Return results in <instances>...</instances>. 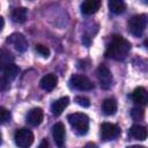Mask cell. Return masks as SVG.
<instances>
[{
  "mask_svg": "<svg viewBox=\"0 0 148 148\" xmlns=\"http://www.w3.org/2000/svg\"><path fill=\"white\" fill-rule=\"evenodd\" d=\"M38 148H49V142H47V140H46V139L42 140L40 143H39V146H38Z\"/></svg>",
  "mask_w": 148,
  "mask_h": 148,
  "instance_id": "obj_25",
  "label": "cell"
},
{
  "mask_svg": "<svg viewBox=\"0 0 148 148\" xmlns=\"http://www.w3.org/2000/svg\"><path fill=\"white\" fill-rule=\"evenodd\" d=\"M13 60H14L13 54L9 51L2 49L1 50V53H0V62H1V66L5 67V66H7L9 64H13Z\"/></svg>",
  "mask_w": 148,
  "mask_h": 148,
  "instance_id": "obj_20",
  "label": "cell"
},
{
  "mask_svg": "<svg viewBox=\"0 0 148 148\" xmlns=\"http://www.w3.org/2000/svg\"><path fill=\"white\" fill-rule=\"evenodd\" d=\"M108 6H109V9L113 13V14H123L126 9V5L124 1L121 0H110L108 2Z\"/></svg>",
  "mask_w": 148,
  "mask_h": 148,
  "instance_id": "obj_19",
  "label": "cell"
},
{
  "mask_svg": "<svg viewBox=\"0 0 148 148\" xmlns=\"http://www.w3.org/2000/svg\"><path fill=\"white\" fill-rule=\"evenodd\" d=\"M148 24V15L147 14H138V15H134L130 18L128 21V31L135 36V37H140L146 27Z\"/></svg>",
  "mask_w": 148,
  "mask_h": 148,
  "instance_id": "obj_3",
  "label": "cell"
},
{
  "mask_svg": "<svg viewBox=\"0 0 148 148\" xmlns=\"http://www.w3.org/2000/svg\"><path fill=\"white\" fill-rule=\"evenodd\" d=\"M131 97H132L133 102L136 103L138 105H146V104H148V91L143 87L135 88L133 90Z\"/></svg>",
  "mask_w": 148,
  "mask_h": 148,
  "instance_id": "obj_11",
  "label": "cell"
},
{
  "mask_svg": "<svg viewBox=\"0 0 148 148\" xmlns=\"http://www.w3.org/2000/svg\"><path fill=\"white\" fill-rule=\"evenodd\" d=\"M131 51V43L125 39L123 36H113L111 43L109 44L105 56L108 58L114 59V60H124L128 52Z\"/></svg>",
  "mask_w": 148,
  "mask_h": 148,
  "instance_id": "obj_1",
  "label": "cell"
},
{
  "mask_svg": "<svg viewBox=\"0 0 148 148\" xmlns=\"http://www.w3.org/2000/svg\"><path fill=\"white\" fill-rule=\"evenodd\" d=\"M35 50H36V52H37L39 56H42V57H44V58H47V57L50 56V49H49L47 46H45V45L37 44V45L35 46Z\"/></svg>",
  "mask_w": 148,
  "mask_h": 148,
  "instance_id": "obj_22",
  "label": "cell"
},
{
  "mask_svg": "<svg viewBox=\"0 0 148 148\" xmlns=\"http://www.w3.org/2000/svg\"><path fill=\"white\" fill-rule=\"evenodd\" d=\"M69 86L77 90H91L94 89V83L89 77L83 74H74L69 79Z\"/></svg>",
  "mask_w": 148,
  "mask_h": 148,
  "instance_id": "obj_6",
  "label": "cell"
},
{
  "mask_svg": "<svg viewBox=\"0 0 148 148\" xmlns=\"http://www.w3.org/2000/svg\"><path fill=\"white\" fill-rule=\"evenodd\" d=\"M83 148H97V146H96L95 143H91V142H90V143H87Z\"/></svg>",
  "mask_w": 148,
  "mask_h": 148,
  "instance_id": "obj_27",
  "label": "cell"
},
{
  "mask_svg": "<svg viewBox=\"0 0 148 148\" xmlns=\"http://www.w3.org/2000/svg\"><path fill=\"white\" fill-rule=\"evenodd\" d=\"M143 45H145V46H146V47H147V49H148V38H147V39H145V40H143Z\"/></svg>",
  "mask_w": 148,
  "mask_h": 148,
  "instance_id": "obj_29",
  "label": "cell"
},
{
  "mask_svg": "<svg viewBox=\"0 0 148 148\" xmlns=\"http://www.w3.org/2000/svg\"><path fill=\"white\" fill-rule=\"evenodd\" d=\"M131 117L133 120H142L145 117V111L140 106H134L131 110Z\"/></svg>",
  "mask_w": 148,
  "mask_h": 148,
  "instance_id": "obj_21",
  "label": "cell"
},
{
  "mask_svg": "<svg viewBox=\"0 0 148 148\" xmlns=\"http://www.w3.org/2000/svg\"><path fill=\"white\" fill-rule=\"evenodd\" d=\"M43 117H44L43 110L40 108H35L29 111L27 116V121L31 126H38L43 121Z\"/></svg>",
  "mask_w": 148,
  "mask_h": 148,
  "instance_id": "obj_12",
  "label": "cell"
},
{
  "mask_svg": "<svg viewBox=\"0 0 148 148\" xmlns=\"http://www.w3.org/2000/svg\"><path fill=\"white\" fill-rule=\"evenodd\" d=\"M127 148H146L145 146H140V145H133V146H130Z\"/></svg>",
  "mask_w": 148,
  "mask_h": 148,
  "instance_id": "obj_28",
  "label": "cell"
},
{
  "mask_svg": "<svg viewBox=\"0 0 148 148\" xmlns=\"http://www.w3.org/2000/svg\"><path fill=\"white\" fill-rule=\"evenodd\" d=\"M96 76L98 79V82L103 89H109L112 86V74L110 69L105 65H99L96 69Z\"/></svg>",
  "mask_w": 148,
  "mask_h": 148,
  "instance_id": "obj_7",
  "label": "cell"
},
{
  "mask_svg": "<svg viewBox=\"0 0 148 148\" xmlns=\"http://www.w3.org/2000/svg\"><path fill=\"white\" fill-rule=\"evenodd\" d=\"M128 134L135 139V140H140V141H143L145 139H147L148 136V130L142 126V125H133L130 131H128Z\"/></svg>",
  "mask_w": 148,
  "mask_h": 148,
  "instance_id": "obj_15",
  "label": "cell"
},
{
  "mask_svg": "<svg viewBox=\"0 0 148 148\" xmlns=\"http://www.w3.org/2000/svg\"><path fill=\"white\" fill-rule=\"evenodd\" d=\"M120 134V128L116 124L103 123L101 125V139L103 141H110L116 139Z\"/></svg>",
  "mask_w": 148,
  "mask_h": 148,
  "instance_id": "obj_8",
  "label": "cell"
},
{
  "mask_svg": "<svg viewBox=\"0 0 148 148\" xmlns=\"http://www.w3.org/2000/svg\"><path fill=\"white\" fill-rule=\"evenodd\" d=\"M7 43H9L16 51L18 52H25L28 49V40L27 38L20 34V32H14L7 38Z\"/></svg>",
  "mask_w": 148,
  "mask_h": 148,
  "instance_id": "obj_9",
  "label": "cell"
},
{
  "mask_svg": "<svg viewBox=\"0 0 148 148\" xmlns=\"http://www.w3.org/2000/svg\"><path fill=\"white\" fill-rule=\"evenodd\" d=\"M82 42H83V43H84L87 46H89V45H90V39H89V37H88V36H83Z\"/></svg>",
  "mask_w": 148,
  "mask_h": 148,
  "instance_id": "obj_26",
  "label": "cell"
},
{
  "mask_svg": "<svg viewBox=\"0 0 148 148\" xmlns=\"http://www.w3.org/2000/svg\"><path fill=\"white\" fill-rule=\"evenodd\" d=\"M69 104V98L67 96L65 97H61L57 101H54L52 104H51V111L54 116H60L62 113V111L67 108V105Z\"/></svg>",
  "mask_w": 148,
  "mask_h": 148,
  "instance_id": "obj_16",
  "label": "cell"
},
{
  "mask_svg": "<svg viewBox=\"0 0 148 148\" xmlns=\"http://www.w3.org/2000/svg\"><path fill=\"white\" fill-rule=\"evenodd\" d=\"M14 140L18 148H29L34 142V133L27 127L18 128L15 132Z\"/></svg>",
  "mask_w": 148,
  "mask_h": 148,
  "instance_id": "obj_5",
  "label": "cell"
},
{
  "mask_svg": "<svg viewBox=\"0 0 148 148\" xmlns=\"http://www.w3.org/2000/svg\"><path fill=\"white\" fill-rule=\"evenodd\" d=\"M52 135L54 139V142L58 147L62 148L65 146V136H66V130L62 123H56L52 127Z\"/></svg>",
  "mask_w": 148,
  "mask_h": 148,
  "instance_id": "obj_10",
  "label": "cell"
},
{
  "mask_svg": "<svg viewBox=\"0 0 148 148\" xmlns=\"http://www.w3.org/2000/svg\"><path fill=\"white\" fill-rule=\"evenodd\" d=\"M58 82V77L54 74H46L45 76L42 77V80L39 81V86L42 89H44L45 91H51L56 88Z\"/></svg>",
  "mask_w": 148,
  "mask_h": 148,
  "instance_id": "obj_13",
  "label": "cell"
},
{
  "mask_svg": "<svg viewBox=\"0 0 148 148\" xmlns=\"http://www.w3.org/2000/svg\"><path fill=\"white\" fill-rule=\"evenodd\" d=\"M28 17V10L24 7H17L12 12V20L15 23H24Z\"/></svg>",
  "mask_w": 148,
  "mask_h": 148,
  "instance_id": "obj_18",
  "label": "cell"
},
{
  "mask_svg": "<svg viewBox=\"0 0 148 148\" xmlns=\"http://www.w3.org/2000/svg\"><path fill=\"white\" fill-rule=\"evenodd\" d=\"M101 7V1L99 0H87L82 2L81 5V12L84 15H92L97 13V10Z\"/></svg>",
  "mask_w": 148,
  "mask_h": 148,
  "instance_id": "obj_14",
  "label": "cell"
},
{
  "mask_svg": "<svg viewBox=\"0 0 148 148\" xmlns=\"http://www.w3.org/2000/svg\"><path fill=\"white\" fill-rule=\"evenodd\" d=\"M117 102L114 98H105L102 103V111L106 116H112L117 112Z\"/></svg>",
  "mask_w": 148,
  "mask_h": 148,
  "instance_id": "obj_17",
  "label": "cell"
},
{
  "mask_svg": "<svg viewBox=\"0 0 148 148\" xmlns=\"http://www.w3.org/2000/svg\"><path fill=\"white\" fill-rule=\"evenodd\" d=\"M0 120L1 124H6L8 120H10V112L3 106L0 108Z\"/></svg>",
  "mask_w": 148,
  "mask_h": 148,
  "instance_id": "obj_23",
  "label": "cell"
},
{
  "mask_svg": "<svg viewBox=\"0 0 148 148\" xmlns=\"http://www.w3.org/2000/svg\"><path fill=\"white\" fill-rule=\"evenodd\" d=\"M67 120L71 124V126L73 127V130L79 135L87 134V132L89 130V118L86 113H81V112L71 113V114H68Z\"/></svg>",
  "mask_w": 148,
  "mask_h": 148,
  "instance_id": "obj_2",
  "label": "cell"
},
{
  "mask_svg": "<svg viewBox=\"0 0 148 148\" xmlns=\"http://www.w3.org/2000/svg\"><path fill=\"white\" fill-rule=\"evenodd\" d=\"M20 73V67L15 64H9L2 67L1 71V79H0V88L1 90H6L9 87V82H12L17 74Z\"/></svg>",
  "mask_w": 148,
  "mask_h": 148,
  "instance_id": "obj_4",
  "label": "cell"
},
{
  "mask_svg": "<svg viewBox=\"0 0 148 148\" xmlns=\"http://www.w3.org/2000/svg\"><path fill=\"white\" fill-rule=\"evenodd\" d=\"M75 102H76V104H79L82 108H89L90 106V101L86 96H76L75 97Z\"/></svg>",
  "mask_w": 148,
  "mask_h": 148,
  "instance_id": "obj_24",
  "label": "cell"
}]
</instances>
